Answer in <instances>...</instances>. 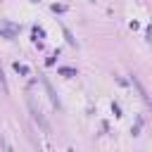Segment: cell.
I'll use <instances>...</instances> for the list:
<instances>
[{"label":"cell","mask_w":152,"mask_h":152,"mask_svg":"<svg viewBox=\"0 0 152 152\" xmlns=\"http://www.w3.org/2000/svg\"><path fill=\"white\" fill-rule=\"evenodd\" d=\"M14 71H17V74H28V66H26V64H19V62H14Z\"/></svg>","instance_id":"7a4b0ae2"},{"label":"cell","mask_w":152,"mask_h":152,"mask_svg":"<svg viewBox=\"0 0 152 152\" xmlns=\"http://www.w3.org/2000/svg\"><path fill=\"white\" fill-rule=\"evenodd\" d=\"M59 71H62L64 76H76V71H74V69H69V66H62Z\"/></svg>","instance_id":"3957f363"},{"label":"cell","mask_w":152,"mask_h":152,"mask_svg":"<svg viewBox=\"0 0 152 152\" xmlns=\"http://www.w3.org/2000/svg\"><path fill=\"white\" fill-rule=\"evenodd\" d=\"M43 86H45V90H48V95H50V100H52V104H55V107H59V97L55 95V90H52V86H50V83H48L45 78H43Z\"/></svg>","instance_id":"6da1fadb"}]
</instances>
